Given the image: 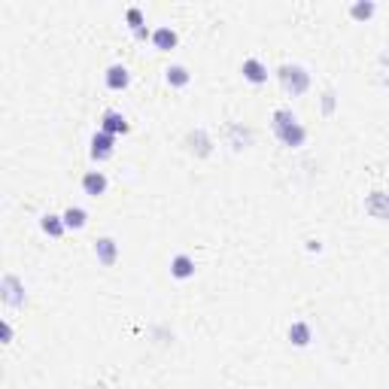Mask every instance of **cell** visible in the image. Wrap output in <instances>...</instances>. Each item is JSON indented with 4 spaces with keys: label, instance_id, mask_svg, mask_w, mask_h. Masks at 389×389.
<instances>
[{
    "label": "cell",
    "instance_id": "1",
    "mask_svg": "<svg viewBox=\"0 0 389 389\" xmlns=\"http://www.w3.org/2000/svg\"><path fill=\"white\" fill-rule=\"evenodd\" d=\"M271 131H274V137H277L283 146H289V150H301V146L307 143V128L298 122V116H295L289 107H277V110H274Z\"/></svg>",
    "mask_w": 389,
    "mask_h": 389
},
{
    "label": "cell",
    "instance_id": "2",
    "mask_svg": "<svg viewBox=\"0 0 389 389\" xmlns=\"http://www.w3.org/2000/svg\"><path fill=\"white\" fill-rule=\"evenodd\" d=\"M277 76H280L283 91H286V95H292V97H301L304 91L310 89V73L301 64H283L277 70Z\"/></svg>",
    "mask_w": 389,
    "mask_h": 389
},
{
    "label": "cell",
    "instance_id": "3",
    "mask_svg": "<svg viewBox=\"0 0 389 389\" xmlns=\"http://www.w3.org/2000/svg\"><path fill=\"white\" fill-rule=\"evenodd\" d=\"M0 298H3L6 307H25V286L16 274H6L3 283H0Z\"/></svg>",
    "mask_w": 389,
    "mask_h": 389
},
{
    "label": "cell",
    "instance_id": "4",
    "mask_svg": "<svg viewBox=\"0 0 389 389\" xmlns=\"http://www.w3.org/2000/svg\"><path fill=\"white\" fill-rule=\"evenodd\" d=\"M97 131L110 134V137H119V134H128V131H131V125H128V119H125L119 110H104V116H101V128H97Z\"/></svg>",
    "mask_w": 389,
    "mask_h": 389
},
{
    "label": "cell",
    "instance_id": "5",
    "mask_svg": "<svg viewBox=\"0 0 389 389\" xmlns=\"http://www.w3.org/2000/svg\"><path fill=\"white\" fill-rule=\"evenodd\" d=\"M95 259L104 268H113L119 261V240L116 237H97L95 240Z\"/></svg>",
    "mask_w": 389,
    "mask_h": 389
},
{
    "label": "cell",
    "instance_id": "6",
    "mask_svg": "<svg viewBox=\"0 0 389 389\" xmlns=\"http://www.w3.org/2000/svg\"><path fill=\"white\" fill-rule=\"evenodd\" d=\"M107 189H110V180H107V174L104 171H86L82 174V192H86L89 198L107 195Z\"/></svg>",
    "mask_w": 389,
    "mask_h": 389
},
{
    "label": "cell",
    "instance_id": "7",
    "mask_svg": "<svg viewBox=\"0 0 389 389\" xmlns=\"http://www.w3.org/2000/svg\"><path fill=\"white\" fill-rule=\"evenodd\" d=\"M89 152H91V158H95V161L113 158V152H116V137H110V134H104V131H95Z\"/></svg>",
    "mask_w": 389,
    "mask_h": 389
},
{
    "label": "cell",
    "instance_id": "8",
    "mask_svg": "<svg viewBox=\"0 0 389 389\" xmlns=\"http://www.w3.org/2000/svg\"><path fill=\"white\" fill-rule=\"evenodd\" d=\"M104 86L110 91H125L131 86V70L125 64H110L107 73H104Z\"/></svg>",
    "mask_w": 389,
    "mask_h": 389
},
{
    "label": "cell",
    "instance_id": "9",
    "mask_svg": "<svg viewBox=\"0 0 389 389\" xmlns=\"http://www.w3.org/2000/svg\"><path fill=\"white\" fill-rule=\"evenodd\" d=\"M125 19H128V27L134 34V40H140V43H146V40L152 37V31L146 27V16L140 6H128V12H125Z\"/></svg>",
    "mask_w": 389,
    "mask_h": 389
},
{
    "label": "cell",
    "instance_id": "10",
    "mask_svg": "<svg viewBox=\"0 0 389 389\" xmlns=\"http://www.w3.org/2000/svg\"><path fill=\"white\" fill-rule=\"evenodd\" d=\"M240 73H244V80L250 82V86H265V82H268V67L261 64L259 58H244Z\"/></svg>",
    "mask_w": 389,
    "mask_h": 389
},
{
    "label": "cell",
    "instance_id": "11",
    "mask_svg": "<svg viewBox=\"0 0 389 389\" xmlns=\"http://www.w3.org/2000/svg\"><path fill=\"white\" fill-rule=\"evenodd\" d=\"M150 40H152V46L158 49V52H171V49H176V43H180V37H176V31L171 25H158Z\"/></svg>",
    "mask_w": 389,
    "mask_h": 389
},
{
    "label": "cell",
    "instance_id": "12",
    "mask_svg": "<svg viewBox=\"0 0 389 389\" xmlns=\"http://www.w3.org/2000/svg\"><path fill=\"white\" fill-rule=\"evenodd\" d=\"M171 277L174 280H192L195 277V259L189 252H176L171 259Z\"/></svg>",
    "mask_w": 389,
    "mask_h": 389
},
{
    "label": "cell",
    "instance_id": "13",
    "mask_svg": "<svg viewBox=\"0 0 389 389\" xmlns=\"http://www.w3.org/2000/svg\"><path fill=\"white\" fill-rule=\"evenodd\" d=\"M365 210L374 219H389V195L386 192H371L365 198Z\"/></svg>",
    "mask_w": 389,
    "mask_h": 389
},
{
    "label": "cell",
    "instance_id": "14",
    "mask_svg": "<svg viewBox=\"0 0 389 389\" xmlns=\"http://www.w3.org/2000/svg\"><path fill=\"white\" fill-rule=\"evenodd\" d=\"M289 341H292V346H310V341H314V329H310L307 320H295L292 325H289Z\"/></svg>",
    "mask_w": 389,
    "mask_h": 389
},
{
    "label": "cell",
    "instance_id": "15",
    "mask_svg": "<svg viewBox=\"0 0 389 389\" xmlns=\"http://www.w3.org/2000/svg\"><path fill=\"white\" fill-rule=\"evenodd\" d=\"M165 82L171 89H186L189 82H192V73L182 64H171V67H165Z\"/></svg>",
    "mask_w": 389,
    "mask_h": 389
},
{
    "label": "cell",
    "instance_id": "16",
    "mask_svg": "<svg viewBox=\"0 0 389 389\" xmlns=\"http://www.w3.org/2000/svg\"><path fill=\"white\" fill-rule=\"evenodd\" d=\"M40 228H43L49 237H64L67 225H64V216H58V213H46L43 219H40Z\"/></svg>",
    "mask_w": 389,
    "mask_h": 389
},
{
    "label": "cell",
    "instance_id": "17",
    "mask_svg": "<svg viewBox=\"0 0 389 389\" xmlns=\"http://www.w3.org/2000/svg\"><path fill=\"white\" fill-rule=\"evenodd\" d=\"M61 216H64L67 231H82V228H86V225H89V213H86V210H82V207H67Z\"/></svg>",
    "mask_w": 389,
    "mask_h": 389
},
{
    "label": "cell",
    "instance_id": "18",
    "mask_svg": "<svg viewBox=\"0 0 389 389\" xmlns=\"http://www.w3.org/2000/svg\"><path fill=\"white\" fill-rule=\"evenodd\" d=\"M374 12H377V3H371V0H359V3L350 6V16L356 19V22H368Z\"/></svg>",
    "mask_w": 389,
    "mask_h": 389
},
{
    "label": "cell",
    "instance_id": "19",
    "mask_svg": "<svg viewBox=\"0 0 389 389\" xmlns=\"http://www.w3.org/2000/svg\"><path fill=\"white\" fill-rule=\"evenodd\" d=\"M331 110H335V91H325V95H322V113L329 116Z\"/></svg>",
    "mask_w": 389,
    "mask_h": 389
},
{
    "label": "cell",
    "instance_id": "20",
    "mask_svg": "<svg viewBox=\"0 0 389 389\" xmlns=\"http://www.w3.org/2000/svg\"><path fill=\"white\" fill-rule=\"evenodd\" d=\"M3 344H12V325H10V320H3Z\"/></svg>",
    "mask_w": 389,
    "mask_h": 389
}]
</instances>
